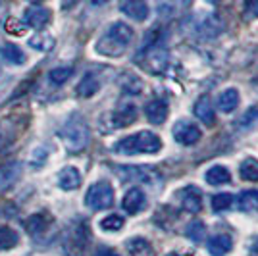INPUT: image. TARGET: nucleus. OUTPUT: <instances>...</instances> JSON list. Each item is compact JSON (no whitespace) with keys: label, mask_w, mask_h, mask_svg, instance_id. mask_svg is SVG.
<instances>
[{"label":"nucleus","mask_w":258,"mask_h":256,"mask_svg":"<svg viewBox=\"0 0 258 256\" xmlns=\"http://www.w3.org/2000/svg\"><path fill=\"white\" fill-rule=\"evenodd\" d=\"M248 256H258V237L252 241V245H250V250H248Z\"/></svg>","instance_id":"nucleus-41"},{"label":"nucleus","mask_w":258,"mask_h":256,"mask_svg":"<svg viewBox=\"0 0 258 256\" xmlns=\"http://www.w3.org/2000/svg\"><path fill=\"white\" fill-rule=\"evenodd\" d=\"M95 256H119L114 248H108V246H98Z\"/></svg>","instance_id":"nucleus-40"},{"label":"nucleus","mask_w":258,"mask_h":256,"mask_svg":"<svg viewBox=\"0 0 258 256\" xmlns=\"http://www.w3.org/2000/svg\"><path fill=\"white\" fill-rule=\"evenodd\" d=\"M222 29H224V23L220 22L216 14H195L193 18H189L183 23V31L189 37L201 39V41L216 39Z\"/></svg>","instance_id":"nucleus-5"},{"label":"nucleus","mask_w":258,"mask_h":256,"mask_svg":"<svg viewBox=\"0 0 258 256\" xmlns=\"http://www.w3.org/2000/svg\"><path fill=\"white\" fill-rule=\"evenodd\" d=\"M72 75H74V70L68 68V66H62V68H54V70H50V72H48V79H50L52 85H64Z\"/></svg>","instance_id":"nucleus-32"},{"label":"nucleus","mask_w":258,"mask_h":256,"mask_svg":"<svg viewBox=\"0 0 258 256\" xmlns=\"http://www.w3.org/2000/svg\"><path fill=\"white\" fill-rule=\"evenodd\" d=\"M50 10L48 8H43V6H29L27 10L23 12V23L27 27H33V29H43L48 25L50 22Z\"/></svg>","instance_id":"nucleus-11"},{"label":"nucleus","mask_w":258,"mask_h":256,"mask_svg":"<svg viewBox=\"0 0 258 256\" xmlns=\"http://www.w3.org/2000/svg\"><path fill=\"white\" fill-rule=\"evenodd\" d=\"M48 216L44 212H39V214H31L23 225H25V229H27V233L31 235V237H39L41 233L46 231V227H48Z\"/></svg>","instance_id":"nucleus-20"},{"label":"nucleus","mask_w":258,"mask_h":256,"mask_svg":"<svg viewBox=\"0 0 258 256\" xmlns=\"http://www.w3.org/2000/svg\"><path fill=\"white\" fill-rule=\"evenodd\" d=\"M98 91H100V79L95 74H87L76 89L77 96H81V98H91L93 95H97Z\"/></svg>","instance_id":"nucleus-22"},{"label":"nucleus","mask_w":258,"mask_h":256,"mask_svg":"<svg viewBox=\"0 0 258 256\" xmlns=\"http://www.w3.org/2000/svg\"><path fill=\"white\" fill-rule=\"evenodd\" d=\"M145 116H147V119H149L151 123L160 125V123L166 121V117H168V104H166L164 100L154 98V100L145 104Z\"/></svg>","instance_id":"nucleus-17"},{"label":"nucleus","mask_w":258,"mask_h":256,"mask_svg":"<svg viewBox=\"0 0 258 256\" xmlns=\"http://www.w3.org/2000/svg\"><path fill=\"white\" fill-rule=\"evenodd\" d=\"M168 256H181V254H175V252H172V254H168Z\"/></svg>","instance_id":"nucleus-45"},{"label":"nucleus","mask_w":258,"mask_h":256,"mask_svg":"<svg viewBox=\"0 0 258 256\" xmlns=\"http://www.w3.org/2000/svg\"><path fill=\"white\" fill-rule=\"evenodd\" d=\"M29 46H31V48H35V50L46 52V50H50V48L54 46V39L50 37V35H44V33H41V35H35V37H31V39H29Z\"/></svg>","instance_id":"nucleus-33"},{"label":"nucleus","mask_w":258,"mask_h":256,"mask_svg":"<svg viewBox=\"0 0 258 256\" xmlns=\"http://www.w3.org/2000/svg\"><path fill=\"white\" fill-rule=\"evenodd\" d=\"M145 204H147V197L139 187H131L121 201V206L127 214H139Z\"/></svg>","instance_id":"nucleus-14"},{"label":"nucleus","mask_w":258,"mask_h":256,"mask_svg":"<svg viewBox=\"0 0 258 256\" xmlns=\"http://www.w3.org/2000/svg\"><path fill=\"white\" fill-rule=\"evenodd\" d=\"M20 243V235L10 225H0V250H10Z\"/></svg>","instance_id":"nucleus-28"},{"label":"nucleus","mask_w":258,"mask_h":256,"mask_svg":"<svg viewBox=\"0 0 258 256\" xmlns=\"http://www.w3.org/2000/svg\"><path fill=\"white\" fill-rule=\"evenodd\" d=\"M0 54H2V58H4L6 62H10V64H16V66L25 64V60H27L22 48H20L18 44H14V43L2 44V48H0Z\"/></svg>","instance_id":"nucleus-24"},{"label":"nucleus","mask_w":258,"mask_h":256,"mask_svg":"<svg viewBox=\"0 0 258 256\" xmlns=\"http://www.w3.org/2000/svg\"><path fill=\"white\" fill-rule=\"evenodd\" d=\"M121 181H137V183H154L160 179V173L149 166H118L114 168Z\"/></svg>","instance_id":"nucleus-7"},{"label":"nucleus","mask_w":258,"mask_h":256,"mask_svg":"<svg viewBox=\"0 0 258 256\" xmlns=\"http://www.w3.org/2000/svg\"><path fill=\"white\" fill-rule=\"evenodd\" d=\"M237 204H239V208L243 212H254V210H258V191H243Z\"/></svg>","instance_id":"nucleus-30"},{"label":"nucleus","mask_w":258,"mask_h":256,"mask_svg":"<svg viewBox=\"0 0 258 256\" xmlns=\"http://www.w3.org/2000/svg\"><path fill=\"white\" fill-rule=\"evenodd\" d=\"M162 149V141L156 133L152 131H137L129 137L119 139L114 143L112 150L116 154L123 156H135V154H156Z\"/></svg>","instance_id":"nucleus-3"},{"label":"nucleus","mask_w":258,"mask_h":256,"mask_svg":"<svg viewBox=\"0 0 258 256\" xmlns=\"http://www.w3.org/2000/svg\"><path fill=\"white\" fill-rule=\"evenodd\" d=\"M27 2H31V4H39V2H43V0H27Z\"/></svg>","instance_id":"nucleus-43"},{"label":"nucleus","mask_w":258,"mask_h":256,"mask_svg":"<svg viewBox=\"0 0 258 256\" xmlns=\"http://www.w3.org/2000/svg\"><path fill=\"white\" fill-rule=\"evenodd\" d=\"M201 137H203L201 127L193 121H189V119H181L173 125V139L183 147H191L195 143H199Z\"/></svg>","instance_id":"nucleus-9"},{"label":"nucleus","mask_w":258,"mask_h":256,"mask_svg":"<svg viewBox=\"0 0 258 256\" xmlns=\"http://www.w3.org/2000/svg\"><path fill=\"white\" fill-rule=\"evenodd\" d=\"M44 160H46V152H44L43 149H37L35 150V154H33V158H31V162L37 166V168H41L44 164Z\"/></svg>","instance_id":"nucleus-39"},{"label":"nucleus","mask_w":258,"mask_h":256,"mask_svg":"<svg viewBox=\"0 0 258 256\" xmlns=\"http://www.w3.org/2000/svg\"><path fill=\"white\" fill-rule=\"evenodd\" d=\"M125 250H127L129 256H154L152 246L145 239H141V237L129 239L127 243H125Z\"/></svg>","instance_id":"nucleus-27"},{"label":"nucleus","mask_w":258,"mask_h":256,"mask_svg":"<svg viewBox=\"0 0 258 256\" xmlns=\"http://www.w3.org/2000/svg\"><path fill=\"white\" fill-rule=\"evenodd\" d=\"M133 29L127 23L116 22L108 27V31L98 39L97 52L106 56V58H119L121 54L129 48V44L133 41Z\"/></svg>","instance_id":"nucleus-2"},{"label":"nucleus","mask_w":258,"mask_h":256,"mask_svg":"<svg viewBox=\"0 0 258 256\" xmlns=\"http://www.w3.org/2000/svg\"><path fill=\"white\" fill-rule=\"evenodd\" d=\"M235 125L239 129H243V131H250L252 127H256L258 125V108H248L247 112L239 117V121H237Z\"/></svg>","instance_id":"nucleus-31"},{"label":"nucleus","mask_w":258,"mask_h":256,"mask_svg":"<svg viewBox=\"0 0 258 256\" xmlns=\"http://www.w3.org/2000/svg\"><path fill=\"white\" fill-rule=\"evenodd\" d=\"M191 0H156V14L162 20H172L189 8Z\"/></svg>","instance_id":"nucleus-12"},{"label":"nucleus","mask_w":258,"mask_h":256,"mask_svg":"<svg viewBox=\"0 0 258 256\" xmlns=\"http://www.w3.org/2000/svg\"><path fill=\"white\" fill-rule=\"evenodd\" d=\"M239 175L245 181H258V160L254 158H247L241 162L239 166Z\"/></svg>","instance_id":"nucleus-29"},{"label":"nucleus","mask_w":258,"mask_h":256,"mask_svg":"<svg viewBox=\"0 0 258 256\" xmlns=\"http://www.w3.org/2000/svg\"><path fill=\"white\" fill-rule=\"evenodd\" d=\"M25 27H27V25H23L20 20H14V18H8V20H6V25H4V29L10 33V35H18V37L25 33Z\"/></svg>","instance_id":"nucleus-37"},{"label":"nucleus","mask_w":258,"mask_h":256,"mask_svg":"<svg viewBox=\"0 0 258 256\" xmlns=\"http://www.w3.org/2000/svg\"><path fill=\"white\" fill-rule=\"evenodd\" d=\"M91 4H95V6H102V4H106L108 0H89Z\"/></svg>","instance_id":"nucleus-42"},{"label":"nucleus","mask_w":258,"mask_h":256,"mask_svg":"<svg viewBox=\"0 0 258 256\" xmlns=\"http://www.w3.org/2000/svg\"><path fill=\"white\" fill-rule=\"evenodd\" d=\"M16 135H18V129H16V121L12 117H6L4 121H0V152H4L16 141Z\"/></svg>","instance_id":"nucleus-23"},{"label":"nucleus","mask_w":258,"mask_h":256,"mask_svg":"<svg viewBox=\"0 0 258 256\" xmlns=\"http://www.w3.org/2000/svg\"><path fill=\"white\" fill-rule=\"evenodd\" d=\"M119 10L135 22H145L149 18V6L143 0H123Z\"/></svg>","instance_id":"nucleus-16"},{"label":"nucleus","mask_w":258,"mask_h":256,"mask_svg":"<svg viewBox=\"0 0 258 256\" xmlns=\"http://www.w3.org/2000/svg\"><path fill=\"white\" fill-rule=\"evenodd\" d=\"M160 41H162V29L160 27H154V29L149 31L147 41L143 44L141 52L137 54V64L145 72H149L152 75L164 74L166 68H168V62H170L168 50L162 46Z\"/></svg>","instance_id":"nucleus-1"},{"label":"nucleus","mask_w":258,"mask_h":256,"mask_svg":"<svg viewBox=\"0 0 258 256\" xmlns=\"http://www.w3.org/2000/svg\"><path fill=\"white\" fill-rule=\"evenodd\" d=\"M100 227H102L104 231H119V229L123 227V218L118 216V214H110V216H106V218L100 222Z\"/></svg>","instance_id":"nucleus-36"},{"label":"nucleus","mask_w":258,"mask_h":256,"mask_svg":"<svg viewBox=\"0 0 258 256\" xmlns=\"http://www.w3.org/2000/svg\"><path fill=\"white\" fill-rule=\"evenodd\" d=\"M195 116L199 117L205 125H208V127L216 123L214 106H212V102L208 100V96H201V98L197 100V104H195Z\"/></svg>","instance_id":"nucleus-18"},{"label":"nucleus","mask_w":258,"mask_h":256,"mask_svg":"<svg viewBox=\"0 0 258 256\" xmlns=\"http://www.w3.org/2000/svg\"><path fill=\"white\" fill-rule=\"evenodd\" d=\"M58 185L64 189V191H74L81 185V173L77 168L68 166L64 170L58 173Z\"/></svg>","instance_id":"nucleus-19"},{"label":"nucleus","mask_w":258,"mask_h":256,"mask_svg":"<svg viewBox=\"0 0 258 256\" xmlns=\"http://www.w3.org/2000/svg\"><path fill=\"white\" fill-rule=\"evenodd\" d=\"M85 204L91 210H106L114 204V187L108 181H97L89 187Z\"/></svg>","instance_id":"nucleus-6"},{"label":"nucleus","mask_w":258,"mask_h":256,"mask_svg":"<svg viewBox=\"0 0 258 256\" xmlns=\"http://www.w3.org/2000/svg\"><path fill=\"white\" fill-rule=\"evenodd\" d=\"M181 208L189 214H199L203 210V197L197 187H187L181 193Z\"/></svg>","instance_id":"nucleus-15"},{"label":"nucleus","mask_w":258,"mask_h":256,"mask_svg":"<svg viewBox=\"0 0 258 256\" xmlns=\"http://www.w3.org/2000/svg\"><path fill=\"white\" fill-rule=\"evenodd\" d=\"M22 175V164L20 162H8L0 168V193L8 191L14 183Z\"/></svg>","instance_id":"nucleus-13"},{"label":"nucleus","mask_w":258,"mask_h":256,"mask_svg":"<svg viewBox=\"0 0 258 256\" xmlns=\"http://www.w3.org/2000/svg\"><path fill=\"white\" fill-rule=\"evenodd\" d=\"M60 139L66 145V149L70 152H81V150L87 149L89 145V139H91V131H89V125L83 117L74 116L66 121L62 129H60Z\"/></svg>","instance_id":"nucleus-4"},{"label":"nucleus","mask_w":258,"mask_h":256,"mask_svg":"<svg viewBox=\"0 0 258 256\" xmlns=\"http://www.w3.org/2000/svg\"><path fill=\"white\" fill-rule=\"evenodd\" d=\"M239 104V93L237 89H227L222 95L218 96V108L224 112V114H231Z\"/></svg>","instance_id":"nucleus-25"},{"label":"nucleus","mask_w":258,"mask_h":256,"mask_svg":"<svg viewBox=\"0 0 258 256\" xmlns=\"http://www.w3.org/2000/svg\"><path fill=\"white\" fill-rule=\"evenodd\" d=\"M137 119V108L133 104H123L118 110L108 114V121H110V129H121L131 125Z\"/></svg>","instance_id":"nucleus-10"},{"label":"nucleus","mask_w":258,"mask_h":256,"mask_svg":"<svg viewBox=\"0 0 258 256\" xmlns=\"http://www.w3.org/2000/svg\"><path fill=\"white\" fill-rule=\"evenodd\" d=\"M233 204V195L231 193H218L212 197V210L214 212H224Z\"/></svg>","instance_id":"nucleus-34"},{"label":"nucleus","mask_w":258,"mask_h":256,"mask_svg":"<svg viewBox=\"0 0 258 256\" xmlns=\"http://www.w3.org/2000/svg\"><path fill=\"white\" fill-rule=\"evenodd\" d=\"M243 12H245V18L248 20H258V0H245Z\"/></svg>","instance_id":"nucleus-38"},{"label":"nucleus","mask_w":258,"mask_h":256,"mask_svg":"<svg viewBox=\"0 0 258 256\" xmlns=\"http://www.w3.org/2000/svg\"><path fill=\"white\" fill-rule=\"evenodd\" d=\"M205 235H206V227L203 222H193V224H189L187 227V237L195 241V243H203L205 241Z\"/></svg>","instance_id":"nucleus-35"},{"label":"nucleus","mask_w":258,"mask_h":256,"mask_svg":"<svg viewBox=\"0 0 258 256\" xmlns=\"http://www.w3.org/2000/svg\"><path fill=\"white\" fill-rule=\"evenodd\" d=\"M233 246V241L231 237L226 233L214 235L210 241H208V252L212 256H226Z\"/></svg>","instance_id":"nucleus-21"},{"label":"nucleus","mask_w":258,"mask_h":256,"mask_svg":"<svg viewBox=\"0 0 258 256\" xmlns=\"http://www.w3.org/2000/svg\"><path fill=\"white\" fill-rule=\"evenodd\" d=\"M89 243V231L85 224H76L70 227V231L66 235L64 248L70 256H81Z\"/></svg>","instance_id":"nucleus-8"},{"label":"nucleus","mask_w":258,"mask_h":256,"mask_svg":"<svg viewBox=\"0 0 258 256\" xmlns=\"http://www.w3.org/2000/svg\"><path fill=\"white\" fill-rule=\"evenodd\" d=\"M205 179L208 185L218 187V185H226V183L231 181V175H229L227 168H224V166H212L210 170L206 171Z\"/></svg>","instance_id":"nucleus-26"},{"label":"nucleus","mask_w":258,"mask_h":256,"mask_svg":"<svg viewBox=\"0 0 258 256\" xmlns=\"http://www.w3.org/2000/svg\"><path fill=\"white\" fill-rule=\"evenodd\" d=\"M208 2H212V4H218V2H224V0H208Z\"/></svg>","instance_id":"nucleus-44"}]
</instances>
